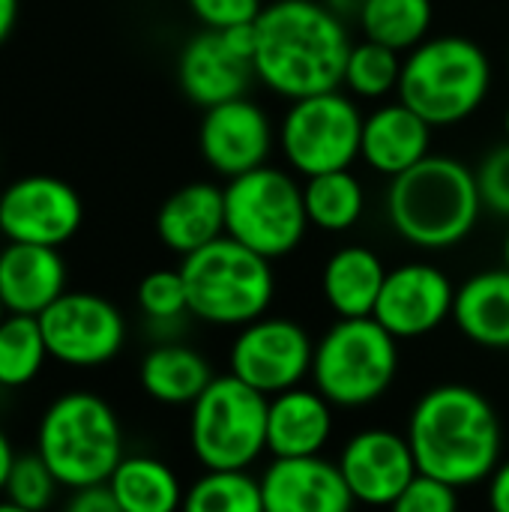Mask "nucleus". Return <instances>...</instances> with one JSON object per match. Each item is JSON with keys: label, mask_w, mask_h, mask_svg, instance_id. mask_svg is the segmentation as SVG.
<instances>
[{"label": "nucleus", "mask_w": 509, "mask_h": 512, "mask_svg": "<svg viewBox=\"0 0 509 512\" xmlns=\"http://www.w3.org/2000/svg\"><path fill=\"white\" fill-rule=\"evenodd\" d=\"M42 339L54 363L96 369L111 363L126 345L123 312L102 294L66 291L39 315Z\"/></svg>", "instance_id": "11"}, {"label": "nucleus", "mask_w": 509, "mask_h": 512, "mask_svg": "<svg viewBox=\"0 0 509 512\" xmlns=\"http://www.w3.org/2000/svg\"><path fill=\"white\" fill-rule=\"evenodd\" d=\"M66 294V261L60 249L6 243L0 249V300L9 315L39 318Z\"/></svg>", "instance_id": "21"}, {"label": "nucleus", "mask_w": 509, "mask_h": 512, "mask_svg": "<svg viewBox=\"0 0 509 512\" xmlns=\"http://www.w3.org/2000/svg\"><path fill=\"white\" fill-rule=\"evenodd\" d=\"M255 81L294 102L342 90L354 45L345 18L324 0H270L255 18Z\"/></svg>", "instance_id": "1"}, {"label": "nucleus", "mask_w": 509, "mask_h": 512, "mask_svg": "<svg viewBox=\"0 0 509 512\" xmlns=\"http://www.w3.org/2000/svg\"><path fill=\"white\" fill-rule=\"evenodd\" d=\"M456 285L429 261H405L384 279L372 318L396 339H423L453 318Z\"/></svg>", "instance_id": "15"}, {"label": "nucleus", "mask_w": 509, "mask_h": 512, "mask_svg": "<svg viewBox=\"0 0 509 512\" xmlns=\"http://www.w3.org/2000/svg\"><path fill=\"white\" fill-rule=\"evenodd\" d=\"M84 222L78 192L51 174H30L0 192V234L6 243L60 249Z\"/></svg>", "instance_id": "13"}, {"label": "nucleus", "mask_w": 509, "mask_h": 512, "mask_svg": "<svg viewBox=\"0 0 509 512\" xmlns=\"http://www.w3.org/2000/svg\"><path fill=\"white\" fill-rule=\"evenodd\" d=\"M390 512H459V489L417 474L408 489L390 504Z\"/></svg>", "instance_id": "35"}, {"label": "nucleus", "mask_w": 509, "mask_h": 512, "mask_svg": "<svg viewBox=\"0 0 509 512\" xmlns=\"http://www.w3.org/2000/svg\"><path fill=\"white\" fill-rule=\"evenodd\" d=\"M417 471L456 489L477 486L501 465V420L492 402L465 384L426 390L405 432Z\"/></svg>", "instance_id": "2"}, {"label": "nucleus", "mask_w": 509, "mask_h": 512, "mask_svg": "<svg viewBox=\"0 0 509 512\" xmlns=\"http://www.w3.org/2000/svg\"><path fill=\"white\" fill-rule=\"evenodd\" d=\"M399 339L375 318H336L312 357L315 390L336 408H366L396 381Z\"/></svg>", "instance_id": "8"}, {"label": "nucleus", "mask_w": 509, "mask_h": 512, "mask_svg": "<svg viewBox=\"0 0 509 512\" xmlns=\"http://www.w3.org/2000/svg\"><path fill=\"white\" fill-rule=\"evenodd\" d=\"M492 78V60L480 42L441 33L402 57L396 99L417 111L432 129H450L462 126L486 105Z\"/></svg>", "instance_id": "4"}, {"label": "nucleus", "mask_w": 509, "mask_h": 512, "mask_svg": "<svg viewBox=\"0 0 509 512\" xmlns=\"http://www.w3.org/2000/svg\"><path fill=\"white\" fill-rule=\"evenodd\" d=\"M0 512H27V510H21V507H15L12 501H6V498H0Z\"/></svg>", "instance_id": "42"}, {"label": "nucleus", "mask_w": 509, "mask_h": 512, "mask_svg": "<svg viewBox=\"0 0 509 512\" xmlns=\"http://www.w3.org/2000/svg\"><path fill=\"white\" fill-rule=\"evenodd\" d=\"M180 512H264L261 480L246 471H204L186 489Z\"/></svg>", "instance_id": "31"}, {"label": "nucleus", "mask_w": 509, "mask_h": 512, "mask_svg": "<svg viewBox=\"0 0 509 512\" xmlns=\"http://www.w3.org/2000/svg\"><path fill=\"white\" fill-rule=\"evenodd\" d=\"M189 315L216 327H246L267 315L276 297L273 261L231 237L192 252L180 264Z\"/></svg>", "instance_id": "6"}, {"label": "nucleus", "mask_w": 509, "mask_h": 512, "mask_svg": "<svg viewBox=\"0 0 509 512\" xmlns=\"http://www.w3.org/2000/svg\"><path fill=\"white\" fill-rule=\"evenodd\" d=\"M270 399L240 378L219 375L189 405V444L204 471H246L267 450Z\"/></svg>", "instance_id": "9"}, {"label": "nucleus", "mask_w": 509, "mask_h": 512, "mask_svg": "<svg viewBox=\"0 0 509 512\" xmlns=\"http://www.w3.org/2000/svg\"><path fill=\"white\" fill-rule=\"evenodd\" d=\"M363 117L360 102L345 90L288 102L282 120L276 123L285 165L303 180L351 168L360 162Z\"/></svg>", "instance_id": "10"}, {"label": "nucleus", "mask_w": 509, "mask_h": 512, "mask_svg": "<svg viewBox=\"0 0 509 512\" xmlns=\"http://www.w3.org/2000/svg\"><path fill=\"white\" fill-rule=\"evenodd\" d=\"M489 510L509 512V459L501 462L489 477Z\"/></svg>", "instance_id": "38"}, {"label": "nucleus", "mask_w": 509, "mask_h": 512, "mask_svg": "<svg viewBox=\"0 0 509 512\" xmlns=\"http://www.w3.org/2000/svg\"><path fill=\"white\" fill-rule=\"evenodd\" d=\"M192 15L204 30H228L237 24H255L264 9V0H186Z\"/></svg>", "instance_id": "36"}, {"label": "nucleus", "mask_w": 509, "mask_h": 512, "mask_svg": "<svg viewBox=\"0 0 509 512\" xmlns=\"http://www.w3.org/2000/svg\"><path fill=\"white\" fill-rule=\"evenodd\" d=\"M333 435V405L318 390L291 387L270 396L267 450L273 459L321 456Z\"/></svg>", "instance_id": "22"}, {"label": "nucleus", "mask_w": 509, "mask_h": 512, "mask_svg": "<svg viewBox=\"0 0 509 512\" xmlns=\"http://www.w3.org/2000/svg\"><path fill=\"white\" fill-rule=\"evenodd\" d=\"M387 273L390 270L375 249L348 243L324 261L321 294L336 318H372Z\"/></svg>", "instance_id": "23"}, {"label": "nucleus", "mask_w": 509, "mask_h": 512, "mask_svg": "<svg viewBox=\"0 0 509 512\" xmlns=\"http://www.w3.org/2000/svg\"><path fill=\"white\" fill-rule=\"evenodd\" d=\"M213 369L210 363L189 345L180 342H162L153 351L144 354L141 369H138V381L141 390L159 402V405H192L213 381Z\"/></svg>", "instance_id": "25"}, {"label": "nucleus", "mask_w": 509, "mask_h": 512, "mask_svg": "<svg viewBox=\"0 0 509 512\" xmlns=\"http://www.w3.org/2000/svg\"><path fill=\"white\" fill-rule=\"evenodd\" d=\"M402 57L399 51L378 45L372 39H360L351 45L345 60L342 90L357 102H387L399 90L402 78Z\"/></svg>", "instance_id": "29"}, {"label": "nucleus", "mask_w": 509, "mask_h": 512, "mask_svg": "<svg viewBox=\"0 0 509 512\" xmlns=\"http://www.w3.org/2000/svg\"><path fill=\"white\" fill-rule=\"evenodd\" d=\"M48 348L42 339L39 318L6 315L0 324V387L21 390L39 378L48 363Z\"/></svg>", "instance_id": "30"}, {"label": "nucleus", "mask_w": 509, "mask_h": 512, "mask_svg": "<svg viewBox=\"0 0 509 512\" xmlns=\"http://www.w3.org/2000/svg\"><path fill=\"white\" fill-rule=\"evenodd\" d=\"M324 3H327L330 9H336V12L345 18V15H357V9H360L363 0H324Z\"/></svg>", "instance_id": "41"}, {"label": "nucleus", "mask_w": 509, "mask_h": 512, "mask_svg": "<svg viewBox=\"0 0 509 512\" xmlns=\"http://www.w3.org/2000/svg\"><path fill=\"white\" fill-rule=\"evenodd\" d=\"M507 75H509V48H507Z\"/></svg>", "instance_id": "46"}, {"label": "nucleus", "mask_w": 509, "mask_h": 512, "mask_svg": "<svg viewBox=\"0 0 509 512\" xmlns=\"http://www.w3.org/2000/svg\"><path fill=\"white\" fill-rule=\"evenodd\" d=\"M363 39L408 54L432 36L435 3L432 0H363L357 9Z\"/></svg>", "instance_id": "28"}, {"label": "nucleus", "mask_w": 509, "mask_h": 512, "mask_svg": "<svg viewBox=\"0 0 509 512\" xmlns=\"http://www.w3.org/2000/svg\"><path fill=\"white\" fill-rule=\"evenodd\" d=\"M483 210L477 171L447 153H429L420 165L393 177L384 192L393 234L423 252L462 246L477 231Z\"/></svg>", "instance_id": "3"}, {"label": "nucleus", "mask_w": 509, "mask_h": 512, "mask_svg": "<svg viewBox=\"0 0 509 512\" xmlns=\"http://www.w3.org/2000/svg\"><path fill=\"white\" fill-rule=\"evenodd\" d=\"M57 489H63V486L57 483L51 468L33 450V453H24V456L15 459L0 498L12 501L15 507L27 512H45L54 504Z\"/></svg>", "instance_id": "32"}, {"label": "nucleus", "mask_w": 509, "mask_h": 512, "mask_svg": "<svg viewBox=\"0 0 509 512\" xmlns=\"http://www.w3.org/2000/svg\"><path fill=\"white\" fill-rule=\"evenodd\" d=\"M198 150L213 174L234 180L270 165L273 150H279L276 123L267 108L249 96L213 105L201 117Z\"/></svg>", "instance_id": "14"}, {"label": "nucleus", "mask_w": 509, "mask_h": 512, "mask_svg": "<svg viewBox=\"0 0 509 512\" xmlns=\"http://www.w3.org/2000/svg\"><path fill=\"white\" fill-rule=\"evenodd\" d=\"M6 315H9V309H6V306H3V300H0V324L6 321Z\"/></svg>", "instance_id": "45"}, {"label": "nucleus", "mask_w": 509, "mask_h": 512, "mask_svg": "<svg viewBox=\"0 0 509 512\" xmlns=\"http://www.w3.org/2000/svg\"><path fill=\"white\" fill-rule=\"evenodd\" d=\"M474 171L486 213L509 222V141L492 147Z\"/></svg>", "instance_id": "34"}, {"label": "nucleus", "mask_w": 509, "mask_h": 512, "mask_svg": "<svg viewBox=\"0 0 509 512\" xmlns=\"http://www.w3.org/2000/svg\"><path fill=\"white\" fill-rule=\"evenodd\" d=\"M36 453L69 492L108 483L126 456L117 411L90 390L60 393L39 417Z\"/></svg>", "instance_id": "5"}, {"label": "nucleus", "mask_w": 509, "mask_h": 512, "mask_svg": "<svg viewBox=\"0 0 509 512\" xmlns=\"http://www.w3.org/2000/svg\"><path fill=\"white\" fill-rule=\"evenodd\" d=\"M264 512H351L354 495L336 462L321 456L273 459L261 474Z\"/></svg>", "instance_id": "17"}, {"label": "nucleus", "mask_w": 509, "mask_h": 512, "mask_svg": "<svg viewBox=\"0 0 509 512\" xmlns=\"http://www.w3.org/2000/svg\"><path fill=\"white\" fill-rule=\"evenodd\" d=\"M501 255H504V267L509 270V228H507V237H504V249H501Z\"/></svg>", "instance_id": "43"}, {"label": "nucleus", "mask_w": 509, "mask_h": 512, "mask_svg": "<svg viewBox=\"0 0 509 512\" xmlns=\"http://www.w3.org/2000/svg\"><path fill=\"white\" fill-rule=\"evenodd\" d=\"M336 465L354 501L366 507H390L420 474L408 438L387 429L357 432Z\"/></svg>", "instance_id": "16"}, {"label": "nucleus", "mask_w": 509, "mask_h": 512, "mask_svg": "<svg viewBox=\"0 0 509 512\" xmlns=\"http://www.w3.org/2000/svg\"><path fill=\"white\" fill-rule=\"evenodd\" d=\"M504 135H507V141H509V105H507V111H504Z\"/></svg>", "instance_id": "44"}, {"label": "nucleus", "mask_w": 509, "mask_h": 512, "mask_svg": "<svg viewBox=\"0 0 509 512\" xmlns=\"http://www.w3.org/2000/svg\"><path fill=\"white\" fill-rule=\"evenodd\" d=\"M63 512H123L120 504L114 501L111 489L102 486H87V489H75L66 501Z\"/></svg>", "instance_id": "37"}, {"label": "nucleus", "mask_w": 509, "mask_h": 512, "mask_svg": "<svg viewBox=\"0 0 509 512\" xmlns=\"http://www.w3.org/2000/svg\"><path fill=\"white\" fill-rule=\"evenodd\" d=\"M453 321L462 336L480 348L509 351V270L474 273L456 288Z\"/></svg>", "instance_id": "24"}, {"label": "nucleus", "mask_w": 509, "mask_h": 512, "mask_svg": "<svg viewBox=\"0 0 509 512\" xmlns=\"http://www.w3.org/2000/svg\"><path fill=\"white\" fill-rule=\"evenodd\" d=\"M123 512H180L186 489L156 456H123L105 483Z\"/></svg>", "instance_id": "26"}, {"label": "nucleus", "mask_w": 509, "mask_h": 512, "mask_svg": "<svg viewBox=\"0 0 509 512\" xmlns=\"http://www.w3.org/2000/svg\"><path fill=\"white\" fill-rule=\"evenodd\" d=\"M312 357V336L297 321L264 315L240 327L228 354V372L270 399L300 387V381L312 375Z\"/></svg>", "instance_id": "12"}, {"label": "nucleus", "mask_w": 509, "mask_h": 512, "mask_svg": "<svg viewBox=\"0 0 509 512\" xmlns=\"http://www.w3.org/2000/svg\"><path fill=\"white\" fill-rule=\"evenodd\" d=\"M177 81L183 96L207 111L246 96L255 81V69L249 60L231 51L219 30H201L177 57Z\"/></svg>", "instance_id": "18"}, {"label": "nucleus", "mask_w": 509, "mask_h": 512, "mask_svg": "<svg viewBox=\"0 0 509 512\" xmlns=\"http://www.w3.org/2000/svg\"><path fill=\"white\" fill-rule=\"evenodd\" d=\"M18 18V0H0V45L9 39Z\"/></svg>", "instance_id": "40"}, {"label": "nucleus", "mask_w": 509, "mask_h": 512, "mask_svg": "<svg viewBox=\"0 0 509 512\" xmlns=\"http://www.w3.org/2000/svg\"><path fill=\"white\" fill-rule=\"evenodd\" d=\"M156 237L180 258L225 237V186L192 180L174 189L156 213Z\"/></svg>", "instance_id": "20"}, {"label": "nucleus", "mask_w": 509, "mask_h": 512, "mask_svg": "<svg viewBox=\"0 0 509 512\" xmlns=\"http://www.w3.org/2000/svg\"><path fill=\"white\" fill-rule=\"evenodd\" d=\"M138 309L153 324H177L183 315H189V297L180 267L177 270H150L135 291Z\"/></svg>", "instance_id": "33"}, {"label": "nucleus", "mask_w": 509, "mask_h": 512, "mask_svg": "<svg viewBox=\"0 0 509 512\" xmlns=\"http://www.w3.org/2000/svg\"><path fill=\"white\" fill-rule=\"evenodd\" d=\"M303 204L309 225L324 234H345L366 216V186L351 171H327L303 180Z\"/></svg>", "instance_id": "27"}, {"label": "nucleus", "mask_w": 509, "mask_h": 512, "mask_svg": "<svg viewBox=\"0 0 509 512\" xmlns=\"http://www.w3.org/2000/svg\"><path fill=\"white\" fill-rule=\"evenodd\" d=\"M435 129L402 99H387L363 117L360 162L387 180L411 171L432 153Z\"/></svg>", "instance_id": "19"}, {"label": "nucleus", "mask_w": 509, "mask_h": 512, "mask_svg": "<svg viewBox=\"0 0 509 512\" xmlns=\"http://www.w3.org/2000/svg\"><path fill=\"white\" fill-rule=\"evenodd\" d=\"M309 228L303 183L291 168L261 165L225 180V237L255 255L279 261L300 249Z\"/></svg>", "instance_id": "7"}, {"label": "nucleus", "mask_w": 509, "mask_h": 512, "mask_svg": "<svg viewBox=\"0 0 509 512\" xmlns=\"http://www.w3.org/2000/svg\"><path fill=\"white\" fill-rule=\"evenodd\" d=\"M15 459H18V453H15V447H12L9 435L0 429V495H3V486H6V477H9Z\"/></svg>", "instance_id": "39"}]
</instances>
